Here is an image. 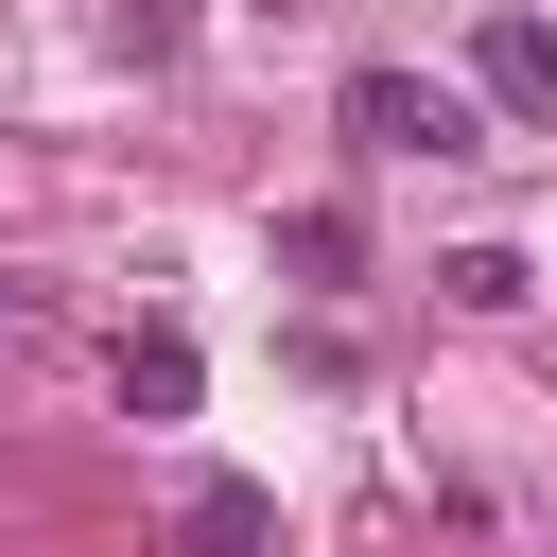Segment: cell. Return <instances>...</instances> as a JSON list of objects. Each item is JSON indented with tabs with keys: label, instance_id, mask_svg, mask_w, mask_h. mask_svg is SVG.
<instances>
[{
	"label": "cell",
	"instance_id": "1",
	"mask_svg": "<svg viewBox=\"0 0 557 557\" xmlns=\"http://www.w3.org/2000/svg\"><path fill=\"white\" fill-rule=\"evenodd\" d=\"M331 122H348L366 157H487L470 87H435V70H348V87H331Z\"/></svg>",
	"mask_w": 557,
	"mask_h": 557
},
{
	"label": "cell",
	"instance_id": "2",
	"mask_svg": "<svg viewBox=\"0 0 557 557\" xmlns=\"http://www.w3.org/2000/svg\"><path fill=\"white\" fill-rule=\"evenodd\" d=\"M470 87H487L505 122L557 139V35H540V17H487V35H470Z\"/></svg>",
	"mask_w": 557,
	"mask_h": 557
},
{
	"label": "cell",
	"instance_id": "3",
	"mask_svg": "<svg viewBox=\"0 0 557 557\" xmlns=\"http://www.w3.org/2000/svg\"><path fill=\"white\" fill-rule=\"evenodd\" d=\"M261 540H278V487H244V470H209L174 505V557H261Z\"/></svg>",
	"mask_w": 557,
	"mask_h": 557
},
{
	"label": "cell",
	"instance_id": "4",
	"mask_svg": "<svg viewBox=\"0 0 557 557\" xmlns=\"http://www.w3.org/2000/svg\"><path fill=\"white\" fill-rule=\"evenodd\" d=\"M122 418H191V331H122Z\"/></svg>",
	"mask_w": 557,
	"mask_h": 557
},
{
	"label": "cell",
	"instance_id": "5",
	"mask_svg": "<svg viewBox=\"0 0 557 557\" xmlns=\"http://www.w3.org/2000/svg\"><path fill=\"white\" fill-rule=\"evenodd\" d=\"M348 261H366L348 209H278V278H348Z\"/></svg>",
	"mask_w": 557,
	"mask_h": 557
},
{
	"label": "cell",
	"instance_id": "6",
	"mask_svg": "<svg viewBox=\"0 0 557 557\" xmlns=\"http://www.w3.org/2000/svg\"><path fill=\"white\" fill-rule=\"evenodd\" d=\"M104 52H139V70H174V52H191V0H104Z\"/></svg>",
	"mask_w": 557,
	"mask_h": 557
}]
</instances>
